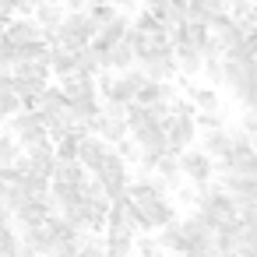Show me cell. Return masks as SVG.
<instances>
[{
	"label": "cell",
	"instance_id": "cell-6",
	"mask_svg": "<svg viewBox=\"0 0 257 257\" xmlns=\"http://www.w3.org/2000/svg\"><path fill=\"white\" fill-rule=\"evenodd\" d=\"M88 134H95V138H102V141H106L109 148H113L116 141H123V138H131V134H127V123H123L120 116H109V113H102V109H99V116H95V120L88 123Z\"/></svg>",
	"mask_w": 257,
	"mask_h": 257
},
{
	"label": "cell",
	"instance_id": "cell-23",
	"mask_svg": "<svg viewBox=\"0 0 257 257\" xmlns=\"http://www.w3.org/2000/svg\"><path fill=\"white\" fill-rule=\"evenodd\" d=\"M85 11H88V18H92V22H95L99 29L120 18V8H113V4H106V0H99V4H88Z\"/></svg>",
	"mask_w": 257,
	"mask_h": 257
},
{
	"label": "cell",
	"instance_id": "cell-19",
	"mask_svg": "<svg viewBox=\"0 0 257 257\" xmlns=\"http://www.w3.org/2000/svg\"><path fill=\"white\" fill-rule=\"evenodd\" d=\"M152 173H159L162 180H169V183H173V190L183 183V173H180V159H176V152H162Z\"/></svg>",
	"mask_w": 257,
	"mask_h": 257
},
{
	"label": "cell",
	"instance_id": "cell-17",
	"mask_svg": "<svg viewBox=\"0 0 257 257\" xmlns=\"http://www.w3.org/2000/svg\"><path fill=\"white\" fill-rule=\"evenodd\" d=\"M166 29H173V25H183L187 22V0H162V4L152 11Z\"/></svg>",
	"mask_w": 257,
	"mask_h": 257
},
{
	"label": "cell",
	"instance_id": "cell-4",
	"mask_svg": "<svg viewBox=\"0 0 257 257\" xmlns=\"http://www.w3.org/2000/svg\"><path fill=\"white\" fill-rule=\"evenodd\" d=\"M53 211H57V208H53L50 194H43V197H29L22 208H15L11 222H15V229H25V225H43Z\"/></svg>",
	"mask_w": 257,
	"mask_h": 257
},
{
	"label": "cell",
	"instance_id": "cell-8",
	"mask_svg": "<svg viewBox=\"0 0 257 257\" xmlns=\"http://www.w3.org/2000/svg\"><path fill=\"white\" fill-rule=\"evenodd\" d=\"M4 39H8V43H15V46L39 43V39H43V29L32 22V15H29V18H11V22L4 25Z\"/></svg>",
	"mask_w": 257,
	"mask_h": 257
},
{
	"label": "cell",
	"instance_id": "cell-3",
	"mask_svg": "<svg viewBox=\"0 0 257 257\" xmlns=\"http://www.w3.org/2000/svg\"><path fill=\"white\" fill-rule=\"evenodd\" d=\"M176 159H180V173H183V180H190L194 187H201V183H211L215 180V159H208L201 148H183V152H176Z\"/></svg>",
	"mask_w": 257,
	"mask_h": 257
},
{
	"label": "cell",
	"instance_id": "cell-9",
	"mask_svg": "<svg viewBox=\"0 0 257 257\" xmlns=\"http://www.w3.org/2000/svg\"><path fill=\"white\" fill-rule=\"evenodd\" d=\"M134 145L141 148V152H152V155H162V152H169V145H166V131H162V123H145V127H138L134 134Z\"/></svg>",
	"mask_w": 257,
	"mask_h": 257
},
{
	"label": "cell",
	"instance_id": "cell-24",
	"mask_svg": "<svg viewBox=\"0 0 257 257\" xmlns=\"http://www.w3.org/2000/svg\"><path fill=\"white\" fill-rule=\"evenodd\" d=\"M201 78H204V85L218 88L222 85V57H204L201 60Z\"/></svg>",
	"mask_w": 257,
	"mask_h": 257
},
{
	"label": "cell",
	"instance_id": "cell-21",
	"mask_svg": "<svg viewBox=\"0 0 257 257\" xmlns=\"http://www.w3.org/2000/svg\"><path fill=\"white\" fill-rule=\"evenodd\" d=\"M22 159V145L8 134V131H0V169H4V166H15Z\"/></svg>",
	"mask_w": 257,
	"mask_h": 257
},
{
	"label": "cell",
	"instance_id": "cell-7",
	"mask_svg": "<svg viewBox=\"0 0 257 257\" xmlns=\"http://www.w3.org/2000/svg\"><path fill=\"white\" fill-rule=\"evenodd\" d=\"M127 29H131V18L120 11V18H116V22H109V25H102V29L95 32V39H92V50H95V53H106V50H113L116 43H123Z\"/></svg>",
	"mask_w": 257,
	"mask_h": 257
},
{
	"label": "cell",
	"instance_id": "cell-20",
	"mask_svg": "<svg viewBox=\"0 0 257 257\" xmlns=\"http://www.w3.org/2000/svg\"><path fill=\"white\" fill-rule=\"evenodd\" d=\"M102 250L106 257H134V236H106Z\"/></svg>",
	"mask_w": 257,
	"mask_h": 257
},
{
	"label": "cell",
	"instance_id": "cell-10",
	"mask_svg": "<svg viewBox=\"0 0 257 257\" xmlns=\"http://www.w3.org/2000/svg\"><path fill=\"white\" fill-rule=\"evenodd\" d=\"M201 53L194 50V46H173V64H176V78H183V81H194V78H201Z\"/></svg>",
	"mask_w": 257,
	"mask_h": 257
},
{
	"label": "cell",
	"instance_id": "cell-5",
	"mask_svg": "<svg viewBox=\"0 0 257 257\" xmlns=\"http://www.w3.org/2000/svg\"><path fill=\"white\" fill-rule=\"evenodd\" d=\"M162 131H166V145H169V152H183V148H190V145L197 141L194 116H169V120L162 123Z\"/></svg>",
	"mask_w": 257,
	"mask_h": 257
},
{
	"label": "cell",
	"instance_id": "cell-27",
	"mask_svg": "<svg viewBox=\"0 0 257 257\" xmlns=\"http://www.w3.org/2000/svg\"><path fill=\"white\" fill-rule=\"evenodd\" d=\"M138 4H141V8H145V11H155V8H159V4H162V0H138Z\"/></svg>",
	"mask_w": 257,
	"mask_h": 257
},
{
	"label": "cell",
	"instance_id": "cell-18",
	"mask_svg": "<svg viewBox=\"0 0 257 257\" xmlns=\"http://www.w3.org/2000/svg\"><path fill=\"white\" fill-rule=\"evenodd\" d=\"M11 78H15V95L22 99V106H29V102L50 85V81H43V78H29V74H11Z\"/></svg>",
	"mask_w": 257,
	"mask_h": 257
},
{
	"label": "cell",
	"instance_id": "cell-11",
	"mask_svg": "<svg viewBox=\"0 0 257 257\" xmlns=\"http://www.w3.org/2000/svg\"><path fill=\"white\" fill-rule=\"evenodd\" d=\"M197 141H201V152L208 155V159H222L225 152H229V145H232V131L229 127H215V131H201L197 134Z\"/></svg>",
	"mask_w": 257,
	"mask_h": 257
},
{
	"label": "cell",
	"instance_id": "cell-28",
	"mask_svg": "<svg viewBox=\"0 0 257 257\" xmlns=\"http://www.w3.org/2000/svg\"><path fill=\"white\" fill-rule=\"evenodd\" d=\"M106 4H113V8H131V4H138V0H106Z\"/></svg>",
	"mask_w": 257,
	"mask_h": 257
},
{
	"label": "cell",
	"instance_id": "cell-2",
	"mask_svg": "<svg viewBox=\"0 0 257 257\" xmlns=\"http://www.w3.org/2000/svg\"><path fill=\"white\" fill-rule=\"evenodd\" d=\"M92 176L99 180V187H102V194H106L109 201H113V197H120V194H127V183L134 180V176H131V166H127L113 148L106 152V159L95 166V173H92Z\"/></svg>",
	"mask_w": 257,
	"mask_h": 257
},
{
	"label": "cell",
	"instance_id": "cell-26",
	"mask_svg": "<svg viewBox=\"0 0 257 257\" xmlns=\"http://www.w3.org/2000/svg\"><path fill=\"white\" fill-rule=\"evenodd\" d=\"M15 92V78L8 71H0V95H11Z\"/></svg>",
	"mask_w": 257,
	"mask_h": 257
},
{
	"label": "cell",
	"instance_id": "cell-15",
	"mask_svg": "<svg viewBox=\"0 0 257 257\" xmlns=\"http://www.w3.org/2000/svg\"><path fill=\"white\" fill-rule=\"evenodd\" d=\"M88 176H92V173H88L78 159H71V162L57 159V162H53V173H50V180H57V183H71V187H81Z\"/></svg>",
	"mask_w": 257,
	"mask_h": 257
},
{
	"label": "cell",
	"instance_id": "cell-13",
	"mask_svg": "<svg viewBox=\"0 0 257 257\" xmlns=\"http://www.w3.org/2000/svg\"><path fill=\"white\" fill-rule=\"evenodd\" d=\"M64 15H67V8L60 4V0H39V4L32 8V22H36L43 32H53V29L64 22Z\"/></svg>",
	"mask_w": 257,
	"mask_h": 257
},
{
	"label": "cell",
	"instance_id": "cell-25",
	"mask_svg": "<svg viewBox=\"0 0 257 257\" xmlns=\"http://www.w3.org/2000/svg\"><path fill=\"white\" fill-rule=\"evenodd\" d=\"M113 152H116V155H120L127 166H134V162H138V155H141V148L134 145V138H123V141H116V145H113Z\"/></svg>",
	"mask_w": 257,
	"mask_h": 257
},
{
	"label": "cell",
	"instance_id": "cell-22",
	"mask_svg": "<svg viewBox=\"0 0 257 257\" xmlns=\"http://www.w3.org/2000/svg\"><path fill=\"white\" fill-rule=\"evenodd\" d=\"M18 229L11 222H0V257H18Z\"/></svg>",
	"mask_w": 257,
	"mask_h": 257
},
{
	"label": "cell",
	"instance_id": "cell-1",
	"mask_svg": "<svg viewBox=\"0 0 257 257\" xmlns=\"http://www.w3.org/2000/svg\"><path fill=\"white\" fill-rule=\"evenodd\" d=\"M127 215H131L138 232H155V229L169 225L173 218H180L176 204L169 197H162V194H138V197H131Z\"/></svg>",
	"mask_w": 257,
	"mask_h": 257
},
{
	"label": "cell",
	"instance_id": "cell-16",
	"mask_svg": "<svg viewBox=\"0 0 257 257\" xmlns=\"http://www.w3.org/2000/svg\"><path fill=\"white\" fill-rule=\"evenodd\" d=\"M176 95V88L169 85V81H145L141 88H138V106H152V102H169Z\"/></svg>",
	"mask_w": 257,
	"mask_h": 257
},
{
	"label": "cell",
	"instance_id": "cell-14",
	"mask_svg": "<svg viewBox=\"0 0 257 257\" xmlns=\"http://www.w3.org/2000/svg\"><path fill=\"white\" fill-rule=\"evenodd\" d=\"M50 74L60 81V78H71L78 74V50H64V46H50Z\"/></svg>",
	"mask_w": 257,
	"mask_h": 257
},
{
	"label": "cell",
	"instance_id": "cell-12",
	"mask_svg": "<svg viewBox=\"0 0 257 257\" xmlns=\"http://www.w3.org/2000/svg\"><path fill=\"white\" fill-rule=\"evenodd\" d=\"M106 152H109V145H106L102 138H95V134H81V141H78V162H81L88 173H95V166L106 159Z\"/></svg>",
	"mask_w": 257,
	"mask_h": 257
}]
</instances>
